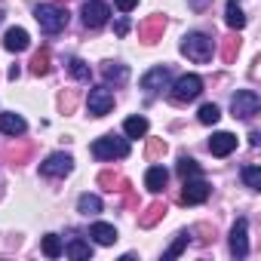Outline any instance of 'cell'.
<instances>
[{"instance_id": "obj_11", "label": "cell", "mask_w": 261, "mask_h": 261, "mask_svg": "<svg viewBox=\"0 0 261 261\" xmlns=\"http://www.w3.org/2000/svg\"><path fill=\"white\" fill-rule=\"evenodd\" d=\"M166 83H169V68L166 65H157V68H151L145 77H142V89L145 92H160V89H166Z\"/></svg>"}, {"instance_id": "obj_10", "label": "cell", "mask_w": 261, "mask_h": 261, "mask_svg": "<svg viewBox=\"0 0 261 261\" xmlns=\"http://www.w3.org/2000/svg\"><path fill=\"white\" fill-rule=\"evenodd\" d=\"M111 16V7L105 4V0H86L83 4V25L86 28H101Z\"/></svg>"}, {"instance_id": "obj_32", "label": "cell", "mask_w": 261, "mask_h": 261, "mask_svg": "<svg viewBox=\"0 0 261 261\" xmlns=\"http://www.w3.org/2000/svg\"><path fill=\"white\" fill-rule=\"evenodd\" d=\"M98 181H101L108 191H114V185H120V191H123V188H129V181H123V178H117V175H111V172H101V175H98Z\"/></svg>"}, {"instance_id": "obj_13", "label": "cell", "mask_w": 261, "mask_h": 261, "mask_svg": "<svg viewBox=\"0 0 261 261\" xmlns=\"http://www.w3.org/2000/svg\"><path fill=\"white\" fill-rule=\"evenodd\" d=\"M4 46H7L10 53H25V49L31 46V37H28L25 28H10L7 37H4Z\"/></svg>"}, {"instance_id": "obj_16", "label": "cell", "mask_w": 261, "mask_h": 261, "mask_svg": "<svg viewBox=\"0 0 261 261\" xmlns=\"http://www.w3.org/2000/svg\"><path fill=\"white\" fill-rule=\"evenodd\" d=\"M163 28H166V19H163V16H154V19H148V22L139 28V34H142L145 43H154V40H160Z\"/></svg>"}, {"instance_id": "obj_34", "label": "cell", "mask_w": 261, "mask_h": 261, "mask_svg": "<svg viewBox=\"0 0 261 261\" xmlns=\"http://www.w3.org/2000/svg\"><path fill=\"white\" fill-rule=\"evenodd\" d=\"M188 7H191L194 13H203V10H209V7H212V0H188Z\"/></svg>"}, {"instance_id": "obj_30", "label": "cell", "mask_w": 261, "mask_h": 261, "mask_svg": "<svg viewBox=\"0 0 261 261\" xmlns=\"http://www.w3.org/2000/svg\"><path fill=\"white\" fill-rule=\"evenodd\" d=\"M243 181H246V188L258 191L261 188V169L258 166H243Z\"/></svg>"}, {"instance_id": "obj_9", "label": "cell", "mask_w": 261, "mask_h": 261, "mask_svg": "<svg viewBox=\"0 0 261 261\" xmlns=\"http://www.w3.org/2000/svg\"><path fill=\"white\" fill-rule=\"evenodd\" d=\"M230 255L233 258H246L249 255V221L237 218L230 227Z\"/></svg>"}, {"instance_id": "obj_17", "label": "cell", "mask_w": 261, "mask_h": 261, "mask_svg": "<svg viewBox=\"0 0 261 261\" xmlns=\"http://www.w3.org/2000/svg\"><path fill=\"white\" fill-rule=\"evenodd\" d=\"M166 181H169V172H166L163 166H151L148 175H145V188H148L151 194H160V191L166 188Z\"/></svg>"}, {"instance_id": "obj_23", "label": "cell", "mask_w": 261, "mask_h": 261, "mask_svg": "<svg viewBox=\"0 0 261 261\" xmlns=\"http://www.w3.org/2000/svg\"><path fill=\"white\" fill-rule=\"evenodd\" d=\"M31 71H34L37 77L49 74V49H46V46H43L40 53H34V59H31Z\"/></svg>"}, {"instance_id": "obj_3", "label": "cell", "mask_w": 261, "mask_h": 261, "mask_svg": "<svg viewBox=\"0 0 261 261\" xmlns=\"http://www.w3.org/2000/svg\"><path fill=\"white\" fill-rule=\"evenodd\" d=\"M92 157L95 160H123L129 157V142L117 136H101L92 142Z\"/></svg>"}, {"instance_id": "obj_35", "label": "cell", "mask_w": 261, "mask_h": 261, "mask_svg": "<svg viewBox=\"0 0 261 261\" xmlns=\"http://www.w3.org/2000/svg\"><path fill=\"white\" fill-rule=\"evenodd\" d=\"M114 4H117V10H120V13H133L139 0H114Z\"/></svg>"}, {"instance_id": "obj_1", "label": "cell", "mask_w": 261, "mask_h": 261, "mask_svg": "<svg viewBox=\"0 0 261 261\" xmlns=\"http://www.w3.org/2000/svg\"><path fill=\"white\" fill-rule=\"evenodd\" d=\"M212 37L209 34H203V31H191V34H185V40H181V56H188L191 62H197V65H206L209 59H212Z\"/></svg>"}, {"instance_id": "obj_21", "label": "cell", "mask_w": 261, "mask_h": 261, "mask_svg": "<svg viewBox=\"0 0 261 261\" xmlns=\"http://www.w3.org/2000/svg\"><path fill=\"white\" fill-rule=\"evenodd\" d=\"M77 212H80V215H98V212H101V200H98L95 194H83V197L77 200Z\"/></svg>"}, {"instance_id": "obj_24", "label": "cell", "mask_w": 261, "mask_h": 261, "mask_svg": "<svg viewBox=\"0 0 261 261\" xmlns=\"http://www.w3.org/2000/svg\"><path fill=\"white\" fill-rule=\"evenodd\" d=\"M68 71H71V77H74V80H83V83H89V77H92V71H89V65H86L83 59H71Z\"/></svg>"}, {"instance_id": "obj_33", "label": "cell", "mask_w": 261, "mask_h": 261, "mask_svg": "<svg viewBox=\"0 0 261 261\" xmlns=\"http://www.w3.org/2000/svg\"><path fill=\"white\" fill-rule=\"evenodd\" d=\"M160 154H166V142H163V139H151V142H148V157L154 160V157H160Z\"/></svg>"}, {"instance_id": "obj_28", "label": "cell", "mask_w": 261, "mask_h": 261, "mask_svg": "<svg viewBox=\"0 0 261 261\" xmlns=\"http://www.w3.org/2000/svg\"><path fill=\"white\" fill-rule=\"evenodd\" d=\"M188 240H191V233H188V230H181V233L175 237V243H172V246H169V249L163 252V258H178V255L185 252V246H188Z\"/></svg>"}, {"instance_id": "obj_22", "label": "cell", "mask_w": 261, "mask_h": 261, "mask_svg": "<svg viewBox=\"0 0 261 261\" xmlns=\"http://www.w3.org/2000/svg\"><path fill=\"white\" fill-rule=\"evenodd\" d=\"M68 258L86 261V258H92V246H89V243H83V240H71V243H68Z\"/></svg>"}, {"instance_id": "obj_25", "label": "cell", "mask_w": 261, "mask_h": 261, "mask_svg": "<svg viewBox=\"0 0 261 261\" xmlns=\"http://www.w3.org/2000/svg\"><path fill=\"white\" fill-rule=\"evenodd\" d=\"M197 117H200V123H203V126H215V123L221 120V111H218V105H212V101H209V105H203V108H200V114H197Z\"/></svg>"}, {"instance_id": "obj_5", "label": "cell", "mask_w": 261, "mask_h": 261, "mask_svg": "<svg viewBox=\"0 0 261 261\" xmlns=\"http://www.w3.org/2000/svg\"><path fill=\"white\" fill-rule=\"evenodd\" d=\"M209 194H212V185H209V181H203L200 175H194V178H185L181 203H185V206H200V203H206V200H209Z\"/></svg>"}, {"instance_id": "obj_12", "label": "cell", "mask_w": 261, "mask_h": 261, "mask_svg": "<svg viewBox=\"0 0 261 261\" xmlns=\"http://www.w3.org/2000/svg\"><path fill=\"white\" fill-rule=\"evenodd\" d=\"M233 148H237V136H230V133H215L209 139V151L215 157H227V154H233Z\"/></svg>"}, {"instance_id": "obj_18", "label": "cell", "mask_w": 261, "mask_h": 261, "mask_svg": "<svg viewBox=\"0 0 261 261\" xmlns=\"http://www.w3.org/2000/svg\"><path fill=\"white\" fill-rule=\"evenodd\" d=\"M224 22H227L233 31L246 28V13L240 10V0H227V16H224Z\"/></svg>"}, {"instance_id": "obj_29", "label": "cell", "mask_w": 261, "mask_h": 261, "mask_svg": "<svg viewBox=\"0 0 261 261\" xmlns=\"http://www.w3.org/2000/svg\"><path fill=\"white\" fill-rule=\"evenodd\" d=\"M129 77V71H126V65H105V80H114V83H123Z\"/></svg>"}, {"instance_id": "obj_6", "label": "cell", "mask_w": 261, "mask_h": 261, "mask_svg": "<svg viewBox=\"0 0 261 261\" xmlns=\"http://www.w3.org/2000/svg\"><path fill=\"white\" fill-rule=\"evenodd\" d=\"M258 108H261V98H258V92H252V89H240V92L233 95V101H230V111H233V117H240V120L255 117Z\"/></svg>"}, {"instance_id": "obj_31", "label": "cell", "mask_w": 261, "mask_h": 261, "mask_svg": "<svg viewBox=\"0 0 261 261\" xmlns=\"http://www.w3.org/2000/svg\"><path fill=\"white\" fill-rule=\"evenodd\" d=\"M237 53H240V40H237V37H227V40H224V49H221V59H224V62H233Z\"/></svg>"}, {"instance_id": "obj_27", "label": "cell", "mask_w": 261, "mask_h": 261, "mask_svg": "<svg viewBox=\"0 0 261 261\" xmlns=\"http://www.w3.org/2000/svg\"><path fill=\"white\" fill-rule=\"evenodd\" d=\"M178 175H181V178H194V175H200V163H197L194 157H181V160H178Z\"/></svg>"}, {"instance_id": "obj_15", "label": "cell", "mask_w": 261, "mask_h": 261, "mask_svg": "<svg viewBox=\"0 0 261 261\" xmlns=\"http://www.w3.org/2000/svg\"><path fill=\"white\" fill-rule=\"evenodd\" d=\"M89 237H92L98 246H114V243H117V230H114V224H105V221H95V224L89 227Z\"/></svg>"}, {"instance_id": "obj_38", "label": "cell", "mask_w": 261, "mask_h": 261, "mask_svg": "<svg viewBox=\"0 0 261 261\" xmlns=\"http://www.w3.org/2000/svg\"><path fill=\"white\" fill-rule=\"evenodd\" d=\"M0 22H4V10H0Z\"/></svg>"}, {"instance_id": "obj_37", "label": "cell", "mask_w": 261, "mask_h": 261, "mask_svg": "<svg viewBox=\"0 0 261 261\" xmlns=\"http://www.w3.org/2000/svg\"><path fill=\"white\" fill-rule=\"evenodd\" d=\"M258 142H261V136H258V133H249V145L258 148Z\"/></svg>"}, {"instance_id": "obj_8", "label": "cell", "mask_w": 261, "mask_h": 261, "mask_svg": "<svg viewBox=\"0 0 261 261\" xmlns=\"http://www.w3.org/2000/svg\"><path fill=\"white\" fill-rule=\"evenodd\" d=\"M71 169H74L71 154H49V157L40 163V175H46V178H65Z\"/></svg>"}, {"instance_id": "obj_20", "label": "cell", "mask_w": 261, "mask_h": 261, "mask_svg": "<svg viewBox=\"0 0 261 261\" xmlns=\"http://www.w3.org/2000/svg\"><path fill=\"white\" fill-rule=\"evenodd\" d=\"M163 215H166V206H163V203H151V206L139 215V224H142V227H154Z\"/></svg>"}, {"instance_id": "obj_19", "label": "cell", "mask_w": 261, "mask_h": 261, "mask_svg": "<svg viewBox=\"0 0 261 261\" xmlns=\"http://www.w3.org/2000/svg\"><path fill=\"white\" fill-rule=\"evenodd\" d=\"M123 133H126L129 139H145V136H148V120H145V117H129V120L123 123Z\"/></svg>"}, {"instance_id": "obj_7", "label": "cell", "mask_w": 261, "mask_h": 261, "mask_svg": "<svg viewBox=\"0 0 261 261\" xmlns=\"http://www.w3.org/2000/svg\"><path fill=\"white\" fill-rule=\"evenodd\" d=\"M86 108H89L92 117H105V114H111V111H114V92H111L108 86H95V89H89Z\"/></svg>"}, {"instance_id": "obj_36", "label": "cell", "mask_w": 261, "mask_h": 261, "mask_svg": "<svg viewBox=\"0 0 261 261\" xmlns=\"http://www.w3.org/2000/svg\"><path fill=\"white\" fill-rule=\"evenodd\" d=\"M114 31H117V34H120V37H123V34H126V31H129V22H126V19H120V22H117V25H114Z\"/></svg>"}, {"instance_id": "obj_14", "label": "cell", "mask_w": 261, "mask_h": 261, "mask_svg": "<svg viewBox=\"0 0 261 261\" xmlns=\"http://www.w3.org/2000/svg\"><path fill=\"white\" fill-rule=\"evenodd\" d=\"M28 129V123H25V117H19V114H0V133H7V136H22Z\"/></svg>"}, {"instance_id": "obj_2", "label": "cell", "mask_w": 261, "mask_h": 261, "mask_svg": "<svg viewBox=\"0 0 261 261\" xmlns=\"http://www.w3.org/2000/svg\"><path fill=\"white\" fill-rule=\"evenodd\" d=\"M34 19H37L40 31H46V34H59L68 28V10H62L56 4H40L34 10Z\"/></svg>"}, {"instance_id": "obj_4", "label": "cell", "mask_w": 261, "mask_h": 261, "mask_svg": "<svg viewBox=\"0 0 261 261\" xmlns=\"http://www.w3.org/2000/svg\"><path fill=\"white\" fill-rule=\"evenodd\" d=\"M200 92H203V80H200L197 74H181V77L172 83L169 98H172L175 105H188V101H194Z\"/></svg>"}, {"instance_id": "obj_26", "label": "cell", "mask_w": 261, "mask_h": 261, "mask_svg": "<svg viewBox=\"0 0 261 261\" xmlns=\"http://www.w3.org/2000/svg\"><path fill=\"white\" fill-rule=\"evenodd\" d=\"M40 249H43V255H46V258H59V255L65 252V249H62V240H59L56 233H46V237H43V246H40Z\"/></svg>"}]
</instances>
